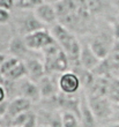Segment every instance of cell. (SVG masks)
Masks as SVG:
<instances>
[{
    "label": "cell",
    "mask_w": 119,
    "mask_h": 127,
    "mask_svg": "<svg viewBox=\"0 0 119 127\" xmlns=\"http://www.w3.org/2000/svg\"><path fill=\"white\" fill-rule=\"evenodd\" d=\"M50 31L52 33L57 44L61 47V50L68 57L71 65H73V66L79 65L81 44L79 43L75 35L70 29H67L66 27H64L63 24L60 23H57L56 26H53Z\"/></svg>",
    "instance_id": "cell-1"
},
{
    "label": "cell",
    "mask_w": 119,
    "mask_h": 127,
    "mask_svg": "<svg viewBox=\"0 0 119 127\" xmlns=\"http://www.w3.org/2000/svg\"><path fill=\"white\" fill-rule=\"evenodd\" d=\"M23 38L27 46L29 47L31 51H40V52H43L46 47H49L50 45L56 43L51 31L47 30L46 28L28 33V35L23 36Z\"/></svg>",
    "instance_id": "cell-2"
},
{
    "label": "cell",
    "mask_w": 119,
    "mask_h": 127,
    "mask_svg": "<svg viewBox=\"0 0 119 127\" xmlns=\"http://www.w3.org/2000/svg\"><path fill=\"white\" fill-rule=\"evenodd\" d=\"M88 102L97 120H111L113 104L106 96L88 95Z\"/></svg>",
    "instance_id": "cell-3"
},
{
    "label": "cell",
    "mask_w": 119,
    "mask_h": 127,
    "mask_svg": "<svg viewBox=\"0 0 119 127\" xmlns=\"http://www.w3.org/2000/svg\"><path fill=\"white\" fill-rule=\"evenodd\" d=\"M58 87L61 94L72 96L80 90L82 84L76 73H74L73 70H67L60 74V76L58 77Z\"/></svg>",
    "instance_id": "cell-4"
},
{
    "label": "cell",
    "mask_w": 119,
    "mask_h": 127,
    "mask_svg": "<svg viewBox=\"0 0 119 127\" xmlns=\"http://www.w3.org/2000/svg\"><path fill=\"white\" fill-rule=\"evenodd\" d=\"M16 84L17 86H15V93L17 95L16 97H24L33 103L42 98L38 84L28 77H24L22 80L17 81Z\"/></svg>",
    "instance_id": "cell-5"
},
{
    "label": "cell",
    "mask_w": 119,
    "mask_h": 127,
    "mask_svg": "<svg viewBox=\"0 0 119 127\" xmlns=\"http://www.w3.org/2000/svg\"><path fill=\"white\" fill-rule=\"evenodd\" d=\"M34 14L45 27L52 28L53 26H56L58 23V15H57L54 5L44 2L34 10Z\"/></svg>",
    "instance_id": "cell-6"
},
{
    "label": "cell",
    "mask_w": 119,
    "mask_h": 127,
    "mask_svg": "<svg viewBox=\"0 0 119 127\" xmlns=\"http://www.w3.org/2000/svg\"><path fill=\"white\" fill-rule=\"evenodd\" d=\"M33 102L27 99L24 97H14L13 99L8 102V107H7V112L3 118H7L9 123H12L15 117L20 116L21 113L28 112L30 111Z\"/></svg>",
    "instance_id": "cell-7"
},
{
    "label": "cell",
    "mask_w": 119,
    "mask_h": 127,
    "mask_svg": "<svg viewBox=\"0 0 119 127\" xmlns=\"http://www.w3.org/2000/svg\"><path fill=\"white\" fill-rule=\"evenodd\" d=\"M16 24L20 33H22L23 36H26V35H28L30 32H34L36 30H40V29L46 28L37 19L36 15L34 13L26 14V15H22L21 17H19L16 20Z\"/></svg>",
    "instance_id": "cell-8"
},
{
    "label": "cell",
    "mask_w": 119,
    "mask_h": 127,
    "mask_svg": "<svg viewBox=\"0 0 119 127\" xmlns=\"http://www.w3.org/2000/svg\"><path fill=\"white\" fill-rule=\"evenodd\" d=\"M27 67L28 79L38 83L45 75H46V68L44 65V61H40L36 57H30L24 60Z\"/></svg>",
    "instance_id": "cell-9"
},
{
    "label": "cell",
    "mask_w": 119,
    "mask_h": 127,
    "mask_svg": "<svg viewBox=\"0 0 119 127\" xmlns=\"http://www.w3.org/2000/svg\"><path fill=\"white\" fill-rule=\"evenodd\" d=\"M79 119L80 125L82 127H96L97 119L89 105L88 97L82 95L80 97V109H79Z\"/></svg>",
    "instance_id": "cell-10"
},
{
    "label": "cell",
    "mask_w": 119,
    "mask_h": 127,
    "mask_svg": "<svg viewBox=\"0 0 119 127\" xmlns=\"http://www.w3.org/2000/svg\"><path fill=\"white\" fill-rule=\"evenodd\" d=\"M101 61L102 60H101L95 54V52L91 50L89 43H86V44H83V45H81V52H80L79 63L83 68L94 72V70L97 68V66L101 64Z\"/></svg>",
    "instance_id": "cell-11"
},
{
    "label": "cell",
    "mask_w": 119,
    "mask_h": 127,
    "mask_svg": "<svg viewBox=\"0 0 119 127\" xmlns=\"http://www.w3.org/2000/svg\"><path fill=\"white\" fill-rule=\"evenodd\" d=\"M8 50H9L10 56L19 59V60L24 61L26 59L30 58L29 54L31 52V50L27 46L26 42H24V38L21 36H15L10 39Z\"/></svg>",
    "instance_id": "cell-12"
},
{
    "label": "cell",
    "mask_w": 119,
    "mask_h": 127,
    "mask_svg": "<svg viewBox=\"0 0 119 127\" xmlns=\"http://www.w3.org/2000/svg\"><path fill=\"white\" fill-rule=\"evenodd\" d=\"M89 45L91 50L95 52V54L101 59L104 60L109 57L111 53V46H112V39H109V37H96L91 42H89Z\"/></svg>",
    "instance_id": "cell-13"
},
{
    "label": "cell",
    "mask_w": 119,
    "mask_h": 127,
    "mask_svg": "<svg viewBox=\"0 0 119 127\" xmlns=\"http://www.w3.org/2000/svg\"><path fill=\"white\" fill-rule=\"evenodd\" d=\"M37 84L40 88L42 98H53L57 96V91L59 90L58 79H57V81H54L49 75H45Z\"/></svg>",
    "instance_id": "cell-14"
},
{
    "label": "cell",
    "mask_w": 119,
    "mask_h": 127,
    "mask_svg": "<svg viewBox=\"0 0 119 127\" xmlns=\"http://www.w3.org/2000/svg\"><path fill=\"white\" fill-rule=\"evenodd\" d=\"M24 77H28L27 67L24 61L20 60L3 76V79H5V82H17V81L22 80Z\"/></svg>",
    "instance_id": "cell-15"
},
{
    "label": "cell",
    "mask_w": 119,
    "mask_h": 127,
    "mask_svg": "<svg viewBox=\"0 0 119 127\" xmlns=\"http://www.w3.org/2000/svg\"><path fill=\"white\" fill-rule=\"evenodd\" d=\"M106 97L111 100L112 104H118L119 105V77L110 79Z\"/></svg>",
    "instance_id": "cell-16"
},
{
    "label": "cell",
    "mask_w": 119,
    "mask_h": 127,
    "mask_svg": "<svg viewBox=\"0 0 119 127\" xmlns=\"http://www.w3.org/2000/svg\"><path fill=\"white\" fill-rule=\"evenodd\" d=\"M63 127H79V116L70 111H64L63 113Z\"/></svg>",
    "instance_id": "cell-17"
},
{
    "label": "cell",
    "mask_w": 119,
    "mask_h": 127,
    "mask_svg": "<svg viewBox=\"0 0 119 127\" xmlns=\"http://www.w3.org/2000/svg\"><path fill=\"white\" fill-rule=\"evenodd\" d=\"M42 3H44L43 0H16L15 1V7L22 10H35Z\"/></svg>",
    "instance_id": "cell-18"
},
{
    "label": "cell",
    "mask_w": 119,
    "mask_h": 127,
    "mask_svg": "<svg viewBox=\"0 0 119 127\" xmlns=\"http://www.w3.org/2000/svg\"><path fill=\"white\" fill-rule=\"evenodd\" d=\"M37 123H38L37 116L34 113L33 111H30V113H29V116H28V118H27L26 123L21 127H38L37 126Z\"/></svg>",
    "instance_id": "cell-19"
},
{
    "label": "cell",
    "mask_w": 119,
    "mask_h": 127,
    "mask_svg": "<svg viewBox=\"0 0 119 127\" xmlns=\"http://www.w3.org/2000/svg\"><path fill=\"white\" fill-rule=\"evenodd\" d=\"M10 19H12V15H10L9 10H6V9L0 8V24L2 26V24L9 23Z\"/></svg>",
    "instance_id": "cell-20"
},
{
    "label": "cell",
    "mask_w": 119,
    "mask_h": 127,
    "mask_svg": "<svg viewBox=\"0 0 119 127\" xmlns=\"http://www.w3.org/2000/svg\"><path fill=\"white\" fill-rule=\"evenodd\" d=\"M15 1L16 0H0V8L10 12L15 7Z\"/></svg>",
    "instance_id": "cell-21"
},
{
    "label": "cell",
    "mask_w": 119,
    "mask_h": 127,
    "mask_svg": "<svg viewBox=\"0 0 119 127\" xmlns=\"http://www.w3.org/2000/svg\"><path fill=\"white\" fill-rule=\"evenodd\" d=\"M111 121L119 123V105H118V104H113V112H112V118H111Z\"/></svg>",
    "instance_id": "cell-22"
},
{
    "label": "cell",
    "mask_w": 119,
    "mask_h": 127,
    "mask_svg": "<svg viewBox=\"0 0 119 127\" xmlns=\"http://www.w3.org/2000/svg\"><path fill=\"white\" fill-rule=\"evenodd\" d=\"M7 89L5 87V84L0 83V103H3L6 102V97H7Z\"/></svg>",
    "instance_id": "cell-23"
},
{
    "label": "cell",
    "mask_w": 119,
    "mask_h": 127,
    "mask_svg": "<svg viewBox=\"0 0 119 127\" xmlns=\"http://www.w3.org/2000/svg\"><path fill=\"white\" fill-rule=\"evenodd\" d=\"M7 107H8V102L0 103V117H5V114L7 112Z\"/></svg>",
    "instance_id": "cell-24"
},
{
    "label": "cell",
    "mask_w": 119,
    "mask_h": 127,
    "mask_svg": "<svg viewBox=\"0 0 119 127\" xmlns=\"http://www.w3.org/2000/svg\"><path fill=\"white\" fill-rule=\"evenodd\" d=\"M104 127H119V123H116V121H111L110 124L105 125Z\"/></svg>",
    "instance_id": "cell-25"
},
{
    "label": "cell",
    "mask_w": 119,
    "mask_h": 127,
    "mask_svg": "<svg viewBox=\"0 0 119 127\" xmlns=\"http://www.w3.org/2000/svg\"><path fill=\"white\" fill-rule=\"evenodd\" d=\"M45 3H51V5H54V3H57L59 0H43Z\"/></svg>",
    "instance_id": "cell-26"
},
{
    "label": "cell",
    "mask_w": 119,
    "mask_h": 127,
    "mask_svg": "<svg viewBox=\"0 0 119 127\" xmlns=\"http://www.w3.org/2000/svg\"><path fill=\"white\" fill-rule=\"evenodd\" d=\"M113 3H115V6L119 9V0H113Z\"/></svg>",
    "instance_id": "cell-27"
},
{
    "label": "cell",
    "mask_w": 119,
    "mask_h": 127,
    "mask_svg": "<svg viewBox=\"0 0 119 127\" xmlns=\"http://www.w3.org/2000/svg\"><path fill=\"white\" fill-rule=\"evenodd\" d=\"M40 127H46V126H40Z\"/></svg>",
    "instance_id": "cell-28"
},
{
    "label": "cell",
    "mask_w": 119,
    "mask_h": 127,
    "mask_svg": "<svg viewBox=\"0 0 119 127\" xmlns=\"http://www.w3.org/2000/svg\"><path fill=\"white\" fill-rule=\"evenodd\" d=\"M0 127H1V126H0Z\"/></svg>",
    "instance_id": "cell-29"
}]
</instances>
